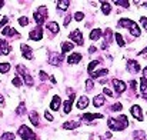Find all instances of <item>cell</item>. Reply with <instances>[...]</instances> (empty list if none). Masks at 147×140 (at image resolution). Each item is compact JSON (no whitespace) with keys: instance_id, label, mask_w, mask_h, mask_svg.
<instances>
[{"instance_id":"cb8c5ba5","label":"cell","mask_w":147,"mask_h":140,"mask_svg":"<svg viewBox=\"0 0 147 140\" xmlns=\"http://www.w3.org/2000/svg\"><path fill=\"white\" fill-rule=\"evenodd\" d=\"M96 67H100V62L98 60H93V62H90L89 63V66H87V72H89V74H92L93 72H94V69Z\"/></svg>"},{"instance_id":"ffe728a7","label":"cell","mask_w":147,"mask_h":140,"mask_svg":"<svg viewBox=\"0 0 147 140\" xmlns=\"http://www.w3.org/2000/svg\"><path fill=\"white\" fill-rule=\"evenodd\" d=\"M1 33H3V36H7V37H11V36H19V33H17L13 27H4Z\"/></svg>"},{"instance_id":"ab89813d","label":"cell","mask_w":147,"mask_h":140,"mask_svg":"<svg viewBox=\"0 0 147 140\" xmlns=\"http://www.w3.org/2000/svg\"><path fill=\"white\" fill-rule=\"evenodd\" d=\"M19 24H20V26H27V24H29V19L24 17V16L20 17V19H19Z\"/></svg>"},{"instance_id":"d6986e66","label":"cell","mask_w":147,"mask_h":140,"mask_svg":"<svg viewBox=\"0 0 147 140\" xmlns=\"http://www.w3.org/2000/svg\"><path fill=\"white\" fill-rule=\"evenodd\" d=\"M79 126H80V123H77L74 120H69V122L63 123V129H67V130H73V129H76Z\"/></svg>"},{"instance_id":"f6af8a7d","label":"cell","mask_w":147,"mask_h":140,"mask_svg":"<svg viewBox=\"0 0 147 140\" xmlns=\"http://www.w3.org/2000/svg\"><path fill=\"white\" fill-rule=\"evenodd\" d=\"M103 93L106 94V96H110V97H113V92H111L110 89H107V87H104V89H103Z\"/></svg>"},{"instance_id":"ee69618b","label":"cell","mask_w":147,"mask_h":140,"mask_svg":"<svg viewBox=\"0 0 147 140\" xmlns=\"http://www.w3.org/2000/svg\"><path fill=\"white\" fill-rule=\"evenodd\" d=\"M24 113V103H22L19 107H17V114H23Z\"/></svg>"},{"instance_id":"4316f807","label":"cell","mask_w":147,"mask_h":140,"mask_svg":"<svg viewBox=\"0 0 147 140\" xmlns=\"http://www.w3.org/2000/svg\"><path fill=\"white\" fill-rule=\"evenodd\" d=\"M106 74H109V69H103V70H98V72H93L90 76H92L93 79H98V77L106 76Z\"/></svg>"},{"instance_id":"7c38bea8","label":"cell","mask_w":147,"mask_h":140,"mask_svg":"<svg viewBox=\"0 0 147 140\" xmlns=\"http://www.w3.org/2000/svg\"><path fill=\"white\" fill-rule=\"evenodd\" d=\"M46 17H47V16H45V14H43V13H40L39 10L33 13V19L36 20V23H37L39 26H42V24L45 23V20H46Z\"/></svg>"},{"instance_id":"277c9868","label":"cell","mask_w":147,"mask_h":140,"mask_svg":"<svg viewBox=\"0 0 147 140\" xmlns=\"http://www.w3.org/2000/svg\"><path fill=\"white\" fill-rule=\"evenodd\" d=\"M29 37H30L32 40H34V42L42 40V39H43V29H42V27H36V29H33V30L29 33Z\"/></svg>"},{"instance_id":"30bf717a","label":"cell","mask_w":147,"mask_h":140,"mask_svg":"<svg viewBox=\"0 0 147 140\" xmlns=\"http://www.w3.org/2000/svg\"><path fill=\"white\" fill-rule=\"evenodd\" d=\"M127 70H129L130 73H139V72H140V66H139V63H137L136 60H130V62L127 63Z\"/></svg>"},{"instance_id":"9c48e42d","label":"cell","mask_w":147,"mask_h":140,"mask_svg":"<svg viewBox=\"0 0 147 140\" xmlns=\"http://www.w3.org/2000/svg\"><path fill=\"white\" fill-rule=\"evenodd\" d=\"M20 49H22V53H23V57L24 59H27V60H32L33 59V50L27 45H24V43L20 45Z\"/></svg>"},{"instance_id":"d590c367","label":"cell","mask_w":147,"mask_h":140,"mask_svg":"<svg viewBox=\"0 0 147 140\" xmlns=\"http://www.w3.org/2000/svg\"><path fill=\"white\" fill-rule=\"evenodd\" d=\"M11 83H13V86H16V87H20V86L23 85V80H22L20 77H14V79L11 80Z\"/></svg>"},{"instance_id":"f5cc1de1","label":"cell","mask_w":147,"mask_h":140,"mask_svg":"<svg viewBox=\"0 0 147 140\" xmlns=\"http://www.w3.org/2000/svg\"><path fill=\"white\" fill-rule=\"evenodd\" d=\"M3 4H4V1H3V0H0V9L3 7Z\"/></svg>"},{"instance_id":"8992f818","label":"cell","mask_w":147,"mask_h":140,"mask_svg":"<svg viewBox=\"0 0 147 140\" xmlns=\"http://www.w3.org/2000/svg\"><path fill=\"white\" fill-rule=\"evenodd\" d=\"M107 126H109L111 130H114V132H120V130H123V129H124V126H123L117 119H109Z\"/></svg>"},{"instance_id":"d4e9b609","label":"cell","mask_w":147,"mask_h":140,"mask_svg":"<svg viewBox=\"0 0 147 140\" xmlns=\"http://www.w3.org/2000/svg\"><path fill=\"white\" fill-rule=\"evenodd\" d=\"M101 34H103V32H101L100 29L92 30V33H90V40H98V39L101 37Z\"/></svg>"},{"instance_id":"44dd1931","label":"cell","mask_w":147,"mask_h":140,"mask_svg":"<svg viewBox=\"0 0 147 140\" xmlns=\"http://www.w3.org/2000/svg\"><path fill=\"white\" fill-rule=\"evenodd\" d=\"M129 29H130V33H131V34H133L134 37H139V36L142 34V32H140V29H139V26H137V24H136L134 22L131 23V26H130Z\"/></svg>"},{"instance_id":"9a60e30c","label":"cell","mask_w":147,"mask_h":140,"mask_svg":"<svg viewBox=\"0 0 147 140\" xmlns=\"http://www.w3.org/2000/svg\"><path fill=\"white\" fill-rule=\"evenodd\" d=\"M101 117H103L101 113H84V114H83V119L87 120V122H92V120H94V119H101Z\"/></svg>"},{"instance_id":"d6a6232c","label":"cell","mask_w":147,"mask_h":140,"mask_svg":"<svg viewBox=\"0 0 147 140\" xmlns=\"http://www.w3.org/2000/svg\"><path fill=\"white\" fill-rule=\"evenodd\" d=\"M117 120H119V122H120V123H121V124L124 126V129H126V127L129 126V120H127V117H126L124 114H120V116L117 117Z\"/></svg>"},{"instance_id":"5b68a950","label":"cell","mask_w":147,"mask_h":140,"mask_svg":"<svg viewBox=\"0 0 147 140\" xmlns=\"http://www.w3.org/2000/svg\"><path fill=\"white\" fill-rule=\"evenodd\" d=\"M131 116H133L136 120H139V122H143V120H144L143 113H142V107H140L139 104L131 106Z\"/></svg>"},{"instance_id":"7dc6e473","label":"cell","mask_w":147,"mask_h":140,"mask_svg":"<svg viewBox=\"0 0 147 140\" xmlns=\"http://www.w3.org/2000/svg\"><path fill=\"white\" fill-rule=\"evenodd\" d=\"M140 20H142V24H143V27H144V29L147 30V17H142Z\"/></svg>"},{"instance_id":"7bdbcfd3","label":"cell","mask_w":147,"mask_h":140,"mask_svg":"<svg viewBox=\"0 0 147 140\" xmlns=\"http://www.w3.org/2000/svg\"><path fill=\"white\" fill-rule=\"evenodd\" d=\"M129 85H130L131 90H134V92L137 90V82H136V80H130V83H129Z\"/></svg>"},{"instance_id":"52a82bcc","label":"cell","mask_w":147,"mask_h":140,"mask_svg":"<svg viewBox=\"0 0 147 140\" xmlns=\"http://www.w3.org/2000/svg\"><path fill=\"white\" fill-rule=\"evenodd\" d=\"M70 39H71L74 43H77L79 46L83 45V34H82L80 30H73V32L70 33Z\"/></svg>"},{"instance_id":"3957f363","label":"cell","mask_w":147,"mask_h":140,"mask_svg":"<svg viewBox=\"0 0 147 140\" xmlns=\"http://www.w3.org/2000/svg\"><path fill=\"white\" fill-rule=\"evenodd\" d=\"M111 83H113V86H114V89H116V93L117 94H121L123 92H126V83L123 82V80H119V79H113L111 80Z\"/></svg>"},{"instance_id":"f35d334b","label":"cell","mask_w":147,"mask_h":140,"mask_svg":"<svg viewBox=\"0 0 147 140\" xmlns=\"http://www.w3.org/2000/svg\"><path fill=\"white\" fill-rule=\"evenodd\" d=\"M74 19H76L77 22L83 20V19H84V13H82V11H76V13H74Z\"/></svg>"},{"instance_id":"ba28073f","label":"cell","mask_w":147,"mask_h":140,"mask_svg":"<svg viewBox=\"0 0 147 140\" xmlns=\"http://www.w3.org/2000/svg\"><path fill=\"white\" fill-rule=\"evenodd\" d=\"M61 60H63V56L61 54H59V53H51L49 57V63L51 66H60V63H61Z\"/></svg>"},{"instance_id":"836d02e7","label":"cell","mask_w":147,"mask_h":140,"mask_svg":"<svg viewBox=\"0 0 147 140\" xmlns=\"http://www.w3.org/2000/svg\"><path fill=\"white\" fill-rule=\"evenodd\" d=\"M123 109V104L120 103V101H117L116 104H113L111 107H110V112H120Z\"/></svg>"},{"instance_id":"83f0119b","label":"cell","mask_w":147,"mask_h":140,"mask_svg":"<svg viewBox=\"0 0 147 140\" xmlns=\"http://www.w3.org/2000/svg\"><path fill=\"white\" fill-rule=\"evenodd\" d=\"M104 96H101V94H97L96 97H94V100H93V104L96 106V107H98V106H103L104 104Z\"/></svg>"},{"instance_id":"ac0fdd59","label":"cell","mask_w":147,"mask_h":140,"mask_svg":"<svg viewBox=\"0 0 147 140\" xmlns=\"http://www.w3.org/2000/svg\"><path fill=\"white\" fill-rule=\"evenodd\" d=\"M29 119H30V122H32V124H33V126H39V124H40L39 113H37V112H32V113L29 114Z\"/></svg>"},{"instance_id":"e575fe53","label":"cell","mask_w":147,"mask_h":140,"mask_svg":"<svg viewBox=\"0 0 147 140\" xmlns=\"http://www.w3.org/2000/svg\"><path fill=\"white\" fill-rule=\"evenodd\" d=\"M9 70H10L9 63H0V73H7Z\"/></svg>"},{"instance_id":"6da1fadb","label":"cell","mask_w":147,"mask_h":140,"mask_svg":"<svg viewBox=\"0 0 147 140\" xmlns=\"http://www.w3.org/2000/svg\"><path fill=\"white\" fill-rule=\"evenodd\" d=\"M17 135L23 140H36L37 139V137H36V133L32 132V129H30L29 126H26V124H22V126L19 127Z\"/></svg>"},{"instance_id":"4fadbf2b","label":"cell","mask_w":147,"mask_h":140,"mask_svg":"<svg viewBox=\"0 0 147 140\" xmlns=\"http://www.w3.org/2000/svg\"><path fill=\"white\" fill-rule=\"evenodd\" d=\"M73 100H74V94H71V96H70V99L64 101V104H63V112H64L66 114H69V113L71 112V104H73Z\"/></svg>"},{"instance_id":"f1b7e54d","label":"cell","mask_w":147,"mask_h":140,"mask_svg":"<svg viewBox=\"0 0 147 140\" xmlns=\"http://www.w3.org/2000/svg\"><path fill=\"white\" fill-rule=\"evenodd\" d=\"M133 137L136 140H146V133L142 130H136V132H133Z\"/></svg>"},{"instance_id":"4dcf8cb0","label":"cell","mask_w":147,"mask_h":140,"mask_svg":"<svg viewBox=\"0 0 147 140\" xmlns=\"http://www.w3.org/2000/svg\"><path fill=\"white\" fill-rule=\"evenodd\" d=\"M114 37H116V42H117V45H119L120 47H123L124 45H126V43H124V37H123L120 33H116Z\"/></svg>"},{"instance_id":"484cf974","label":"cell","mask_w":147,"mask_h":140,"mask_svg":"<svg viewBox=\"0 0 147 140\" xmlns=\"http://www.w3.org/2000/svg\"><path fill=\"white\" fill-rule=\"evenodd\" d=\"M101 11H103V14H110V11H111V6H110V3H107V1H101Z\"/></svg>"},{"instance_id":"b9f144b4","label":"cell","mask_w":147,"mask_h":140,"mask_svg":"<svg viewBox=\"0 0 147 140\" xmlns=\"http://www.w3.org/2000/svg\"><path fill=\"white\" fill-rule=\"evenodd\" d=\"M39 76H40V80H43V82L49 79V77H47V73H46V72H43V70H42V72H39Z\"/></svg>"},{"instance_id":"816d5d0a","label":"cell","mask_w":147,"mask_h":140,"mask_svg":"<svg viewBox=\"0 0 147 140\" xmlns=\"http://www.w3.org/2000/svg\"><path fill=\"white\" fill-rule=\"evenodd\" d=\"M143 74H144V77L147 79V66L144 67V69H143Z\"/></svg>"},{"instance_id":"7402d4cb","label":"cell","mask_w":147,"mask_h":140,"mask_svg":"<svg viewBox=\"0 0 147 140\" xmlns=\"http://www.w3.org/2000/svg\"><path fill=\"white\" fill-rule=\"evenodd\" d=\"M46 27L49 29L53 34H57V33H59V24H57L56 22H49V23L46 24Z\"/></svg>"},{"instance_id":"8fae6325","label":"cell","mask_w":147,"mask_h":140,"mask_svg":"<svg viewBox=\"0 0 147 140\" xmlns=\"http://www.w3.org/2000/svg\"><path fill=\"white\" fill-rule=\"evenodd\" d=\"M82 54L80 53H73V54H70L69 57H67V63L71 66V64H76V63H79L80 60H82Z\"/></svg>"},{"instance_id":"2e32d148","label":"cell","mask_w":147,"mask_h":140,"mask_svg":"<svg viewBox=\"0 0 147 140\" xmlns=\"http://www.w3.org/2000/svg\"><path fill=\"white\" fill-rule=\"evenodd\" d=\"M89 106V97H86V96H82L79 100H77V109H86Z\"/></svg>"},{"instance_id":"e0dca14e","label":"cell","mask_w":147,"mask_h":140,"mask_svg":"<svg viewBox=\"0 0 147 140\" xmlns=\"http://www.w3.org/2000/svg\"><path fill=\"white\" fill-rule=\"evenodd\" d=\"M59 107H60V97L59 96H54L51 99V101H50V109L56 112V110H59Z\"/></svg>"},{"instance_id":"db71d44e","label":"cell","mask_w":147,"mask_h":140,"mask_svg":"<svg viewBox=\"0 0 147 140\" xmlns=\"http://www.w3.org/2000/svg\"><path fill=\"white\" fill-rule=\"evenodd\" d=\"M0 103H3V97L1 96H0Z\"/></svg>"},{"instance_id":"74e56055","label":"cell","mask_w":147,"mask_h":140,"mask_svg":"<svg viewBox=\"0 0 147 140\" xmlns=\"http://www.w3.org/2000/svg\"><path fill=\"white\" fill-rule=\"evenodd\" d=\"M1 139L3 140H14V135H13V133H4V135H1Z\"/></svg>"},{"instance_id":"681fc988","label":"cell","mask_w":147,"mask_h":140,"mask_svg":"<svg viewBox=\"0 0 147 140\" xmlns=\"http://www.w3.org/2000/svg\"><path fill=\"white\" fill-rule=\"evenodd\" d=\"M7 22H9V19H7V17H3V19H1V22H0V27H3Z\"/></svg>"},{"instance_id":"f546056e","label":"cell","mask_w":147,"mask_h":140,"mask_svg":"<svg viewBox=\"0 0 147 140\" xmlns=\"http://www.w3.org/2000/svg\"><path fill=\"white\" fill-rule=\"evenodd\" d=\"M69 4H70V1H67V0H60V1H57V9H59V10H67Z\"/></svg>"},{"instance_id":"1f68e13d","label":"cell","mask_w":147,"mask_h":140,"mask_svg":"<svg viewBox=\"0 0 147 140\" xmlns=\"http://www.w3.org/2000/svg\"><path fill=\"white\" fill-rule=\"evenodd\" d=\"M140 83H142V86H140V90H142V93H143V94H147V79H146V77H142Z\"/></svg>"},{"instance_id":"8d00e7d4","label":"cell","mask_w":147,"mask_h":140,"mask_svg":"<svg viewBox=\"0 0 147 140\" xmlns=\"http://www.w3.org/2000/svg\"><path fill=\"white\" fill-rule=\"evenodd\" d=\"M116 4H119V6H123V7H126V9H129V6H130V1H127V0H117V1H114Z\"/></svg>"},{"instance_id":"5bb4252c","label":"cell","mask_w":147,"mask_h":140,"mask_svg":"<svg viewBox=\"0 0 147 140\" xmlns=\"http://www.w3.org/2000/svg\"><path fill=\"white\" fill-rule=\"evenodd\" d=\"M10 46H9V43L6 42V40H0V54H3V56H7L9 53H10Z\"/></svg>"},{"instance_id":"603a6c76","label":"cell","mask_w":147,"mask_h":140,"mask_svg":"<svg viewBox=\"0 0 147 140\" xmlns=\"http://www.w3.org/2000/svg\"><path fill=\"white\" fill-rule=\"evenodd\" d=\"M73 47H74V45H73V43H69V42L61 43V54H66L67 51L73 50Z\"/></svg>"},{"instance_id":"60d3db41","label":"cell","mask_w":147,"mask_h":140,"mask_svg":"<svg viewBox=\"0 0 147 140\" xmlns=\"http://www.w3.org/2000/svg\"><path fill=\"white\" fill-rule=\"evenodd\" d=\"M86 90L87 92H90V90H93V87H94V85H93V80H86Z\"/></svg>"},{"instance_id":"c3c4849f","label":"cell","mask_w":147,"mask_h":140,"mask_svg":"<svg viewBox=\"0 0 147 140\" xmlns=\"http://www.w3.org/2000/svg\"><path fill=\"white\" fill-rule=\"evenodd\" d=\"M69 23H70V16H66V17H64L63 24H64V26H69Z\"/></svg>"},{"instance_id":"7a4b0ae2","label":"cell","mask_w":147,"mask_h":140,"mask_svg":"<svg viewBox=\"0 0 147 140\" xmlns=\"http://www.w3.org/2000/svg\"><path fill=\"white\" fill-rule=\"evenodd\" d=\"M16 70L23 76V80H24V83L29 86V87H32L33 86V79H32V76L29 74V70L24 67V66H22V64H19L17 67H16Z\"/></svg>"},{"instance_id":"f907efd6","label":"cell","mask_w":147,"mask_h":140,"mask_svg":"<svg viewBox=\"0 0 147 140\" xmlns=\"http://www.w3.org/2000/svg\"><path fill=\"white\" fill-rule=\"evenodd\" d=\"M94 51H96V47H94V46L89 47V53H94Z\"/></svg>"},{"instance_id":"bcb514c9","label":"cell","mask_w":147,"mask_h":140,"mask_svg":"<svg viewBox=\"0 0 147 140\" xmlns=\"http://www.w3.org/2000/svg\"><path fill=\"white\" fill-rule=\"evenodd\" d=\"M45 117H46V119H47L49 122H53V120H54V117H53V116L50 114L49 112H45Z\"/></svg>"}]
</instances>
